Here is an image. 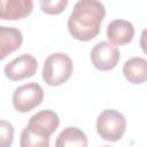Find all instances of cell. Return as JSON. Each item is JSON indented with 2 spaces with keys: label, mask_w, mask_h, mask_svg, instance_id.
Instances as JSON below:
<instances>
[{
  "label": "cell",
  "mask_w": 147,
  "mask_h": 147,
  "mask_svg": "<svg viewBox=\"0 0 147 147\" xmlns=\"http://www.w3.org/2000/svg\"><path fill=\"white\" fill-rule=\"evenodd\" d=\"M106 16L102 2L96 0H80L76 2L68 18L69 33L77 40L88 41L94 39Z\"/></svg>",
  "instance_id": "cell-1"
},
{
  "label": "cell",
  "mask_w": 147,
  "mask_h": 147,
  "mask_svg": "<svg viewBox=\"0 0 147 147\" xmlns=\"http://www.w3.org/2000/svg\"><path fill=\"white\" fill-rule=\"evenodd\" d=\"M72 69L74 64L69 55L53 53L44 62L42 79L49 86H60L71 77Z\"/></svg>",
  "instance_id": "cell-2"
},
{
  "label": "cell",
  "mask_w": 147,
  "mask_h": 147,
  "mask_svg": "<svg viewBox=\"0 0 147 147\" xmlns=\"http://www.w3.org/2000/svg\"><path fill=\"white\" fill-rule=\"evenodd\" d=\"M126 129V119L124 115L115 109L103 110L96 118L98 134L107 141L119 140Z\"/></svg>",
  "instance_id": "cell-3"
},
{
  "label": "cell",
  "mask_w": 147,
  "mask_h": 147,
  "mask_svg": "<svg viewBox=\"0 0 147 147\" xmlns=\"http://www.w3.org/2000/svg\"><path fill=\"white\" fill-rule=\"evenodd\" d=\"M44 99V90L38 83L18 86L13 93V106L20 113H28L39 106Z\"/></svg>",
  "instance_id": "cell-4"
},
{
  "label": "cell",
  "mask_w": 147,
  "mask_h": 147,
  "mask_svg": "<svg viewBox=\"0 0 147 147\" xmlns=\"http://www.w3.org/2000/svg\"><path fill=\"white\" fill-rule=\"evenodd\" d=\"M121 59L118 48L109 41L98 42L91 52V61L93 65L101 71L114 69Z\"/></svg>",
  "instance_id": "cell-5"
},
{
  "label": "cell",
  "mask_w": 147,
  "mask_h": 147,
  "mask_svg": "<svg viewBox=\"0 0 147 147\" xmlns=\"http://www.w3.org/2000/svg\"><path fill=\"white\" fill-rule=\"evenodd\" d=\"M38 68L37 60L31 54H22L5 65V75L13 82L22 80L36 74Z\"/></svg>",
  "instance_id": "cell-6"
},
{
  "label": "cell",
  "mask_w": 147,
  "mask_h": 147,
  "mask_svg": "<svg viewBox=\"0 0 147 147\" xmlns=\"http://www.w3.org/2000/svg\"><path fill=\"white\" fill-rule=\"evenodd\" d=\"M59 125H60L59 115L53 110L45 109L32 115L26 126L32 132L49 138L59 127Z\"/></svg>",
  "instance_id": "cell-7"
},
{
  "label": "cell",
  "mask_w": 147,
  "mask_h": 147,
  "mask_svg": "<svg viewBox=\"0 0 147 147\" xmlns=\"http://www.w3.org/2000/svg\"><path fill=\"white\" fill-rule=\"evenodd\" d=\"M33 2L31 0H0V20L16 21L31 14Z\"/></svg>",
  "instance_id": "cell-8"
},
{
  "label": "cell",
  "mask_w": 147,
  "mask_h": 147,
  "mask_svg": "<svg viewBox=\"0 0 147 147\" xmlns=\"http://www.w3.org/2000/svg\"><path fill=\"white\" fill-rule=\"evenodd\" d=\"M134 37V26L126 20H115L107 26V38L113 45H126Z\"/></svg>",
  "instance_id": "cell-9"
},
{
  "label": "cell",
  "mask_w": 147,
  "mask_h": 147,
  "mask_svg": "<svg viewBox=\"0 0 147 147\" xmlns=\"http://www.w3.org/2000/svg\"><path fill=\"white\" fill-rule=\"evenodd\" d=\"M22 32L13 26H0V61L21 47Z\"/></svg>",
  "instance_id": "cell-10"
},
{
  "label": "cell",
  "mask_w": 147,
  "mask_h": 147,
  "mask_svg": "<svg viewBox=\"0 0 147 147\" xmlns=\"http://www.w3.org/2000/svg\"><path fill=\"white\" fill-rule=\"evenodd\" d=\"M123 75L132 84H144L147 79V61L140 56L129 59L123 65Z\"/></svg>",
  "instance_id": "cell-11"
},
{
  "label": "cell",
  "mask_w": 147,
  "mask_h": 147,
  "mask_svg": "<svg viewBox=\"0 0 147 147\" xmlns=\"http://www.w3.org/2000/svg\"><path fill=\"white\" fill-rule=\"evenodd\" d=\"M55 147H87V137L80 129L68 126L57 136Z\"/></svg>",
  "instance_id": "cell-12"
},
{
  "label": "cell",
  "mask_w": 147,
  "mask_h": 147,
  "mask_svg": "<svg viewBox=\"0 0 147 147\" xmlns=\"http://www.w3.org/2000/svg\"><path fill=\"white\" fill-rule=\"evenodd\" d=\"M21 147H49V138L39 136L25 126L21 133Z\"/></svg>",
  "instance_id": "cell-13"
},
{
  "label": "cell",
  "mask_w": 147,
  "mask_h": 147,
  "mask_svg": "<svg viewBox=\"0 0 147 147\" xmlns=\"http://www.w3.org/2000/svg\"><path fill=\"white\" fill-rule=\"evenodd\" d=\"M39 5L41 10L49 15H57L61 14L68 5L67 0H40Z\"/></svg>",
  "instance_id": "cell-14"
},
{
  "label": "cell",
  "mask_w": 147,
  "mask_h": 147,
  "mask_svg": "<svg viewBox=\"0 0 147 147\" xmlns=\"http://www.w3.org/2000/svg\"><path fill=\"white\" fill-rule=\"evenodd\" d=\"M14 140V126L11 123L0 119V147H10Z\"/></svg>",
  "instance_id": "cell-15"
},
{
  "label": "cell",
  "mask_w": 147,
  "mask_h": 147,
  "mask_svg": "<svg viewBox=\"0 0 147 147\" xmlns=\"http://www.w3.org/2000/svg\"><path fill=\"white\" fill-rule=\"evenodd\" d=\"M102 147H111V146H102Z\"/></svg>",
  "instance_id": "cell-16"
}]
</instances>
